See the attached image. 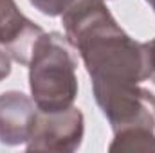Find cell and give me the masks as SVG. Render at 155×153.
Returning <instances> with one entry per match:
<instances>
[{"label":"cell","mask_w":155,"mask_h":153,"mask_svg":"<svg viewBox=\"0 0 155 153\" xmlns=\"http://www.w3.org/2000/svg\"><path fill=\"white\" fill-rule=\"evenodd\" d=\"M29 2L45 16H61L79 0H29Z\"/></svg>","instance_id":"cell-8"},{"label":"cell","mask_w":155,"mask_h":153,"mask_svg":"<svg viewBox=\"0 0 155 153\" xmlns=\"http://www.w3.org/2000/svg\"><path fill=\"white\" fill-rule=\"evenodd\" d=\"M146 49H148V61H150V79L155 85V38L152 41H146Z\"/></svg>","instance_id":"cell-10"},{"label":"cell","mask_w":155,"mask_h":153,"mask_svg":"<svg viewBox=\"0 0 155 153\" xmlns=\"http://www.w3.org/2000/svg\"><path fill=\"white\" fill-rule=\"evenodd\" d=\"M146 2H148V4H150V7H152V9H153V13H155V0H146Z\"/></svg>","instance_id":"cell-11"},{"label":"cell","mask_w":155,"mask_h":153,"mask_svg":"<svg viewBox=\"0 0 155 153\" xmlns=\"http://www.w3.org/2000/svg\"><path fill=\"white\" fill-rule=\"evenodd\" d=\"M31 97L41 112H61L74 106L78 96L76 58L61 33H43L29 60Z\"/></svg>","instance_id":"cell-2"},{"label":"cell","mask_w":155,"mask_h":153,"mask_svg":"<svg viewBox=\"0 0 155 153\" xmlns=\"http://www.w3.org/2000/svg\"><path fill=\"white\" fill-rule=\"evenodd\" d=\"M85 119L81 110L71 106L61 112H36L27 151H76L83 142Z\"/></svg>","instance_id":"cell-4"},{"label":"cell","mask_w":155,"mask_h":153,"mask_svg":"<svg viewBox=\"0 0 155 153\" xmlns=\"http://www.w3.org/2000/svg\"><path fill=\"white\" fill-rule=\"evenodd\" d=\"M36 105L33 97L18 90H9L0 94V144L20 146L31 137Z\"/></svg>","instance_id":"cell-6"},{"label":"cell","mask_w":155,"mask_h":153,"mask_svg":"<svg viewBox=\"0 0 155 153\" xmlns=\"http://www.w3.org/2000/svg\"><path fill=\"white\" fill-rule=\"evenodd\" d=\"M61 24L92 85H139L150 79L146 41L130 38L105 0H79L61 15Z\"/></svg>","instance_id":"cell-1"},{"label":"cell","mask_w":155,"mask_h":153,"mask_svg":"<svg viewBox=\"0 0 155 153\" xmlns=\"http://www.w3.org/2000/svg\"><path fill=\"white\" fill-rule=\"evenodd\" d=\"M41 34L43 29L18 9L15 0H0V47L13 61L29 65L33 47Z\"/></svg>","instance_id":"cell-5"},{"label":"cell","mask_w":155,"mask_h":153,"mask_svg":"<svg viewBox=\"0 0 155 153\" xmlns=\"http://www.w3.org/2000/svg\"><path fill=\"white\" fill-rule=\"evenodd\" d=\"M11 61H13V58L7 54L5 49L0 47V81H4L11 74Z\"/></svg>","instance_id":"cell-9"},{"label":"cell","mask_w":155,"mask_h":153,"mask_svg":"<svg viewBox=\"0 0 155 153\" xmlns=\"http://www.w3.org/2000/svg\"><path fill=\"white\" fill-rule=\"evenodd\" d=\"M110 151H155V133L148 128H124L114 133Z\"/></svg>","instance_id":"cell-7"},{"label":"cell","mask_w":155,"mask_h":153,"mask_svg":"<svg viewBox=\"0 0 155 153\" xmlns=\"http://www.w3.org/2000/svg\"><path fill=\"white\" fill-rule=\"evenodd\" d=\"M92 94L112 132L148 128L155 132V96L139 85H92Z\"/></svg>","instance_id":"cell-3"}]
</instances>
